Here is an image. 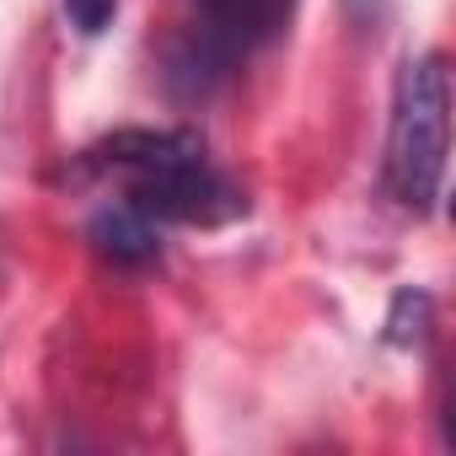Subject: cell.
Returning a JSON list of instances; mask_svg holds the SVG:
<instances>
[{
  "instance_id": "1",
  "label": "cell",
  "mask_w": 456,
  "mask_h": 456,
  "mask_svg": "<svg viewBox=\"0 0 456 456\" xmlns=\"http://www.w3.org/2000/svg\"><path fill=\"white\" fill-rule=\"evenodd\" d=\"M70 183H118V199L156 225H232L248 193L225 177L199 129H113L70 156Z\"/></svg>"
},
{
  "instance_id": "2",
  "label": "cell",
  "mask_w": 456,
  "mask_h": 456,
  "mask_svg": "<svg viewBox=\"0 0 456 456\" xmlns=\"http://www.w3.org/2000/svg\"><path fill=\"white\" fill-rule=\"evenodd\" d=\"M451 167V70L440 49L403 60L392 81V118H387V156L381 188L408 215H435Z\"/></svg>"
},
{
  "instance_id": "3",
  "label": "cell",
  "mask_w": 456,
  "mask_h": 456,
  "mask_svg": "<svg viewBox=\"0 0 456 456\" xmlns=\"http://www.w3.org/2000/svg\"><path fill=\"white\" fill-rule=\"evenodd\" d=\"M296 6L301 0H193V22L188 33H199L215 54H225L237 70L248 54L280 44L296 22Z\"/></svg>"
},
{
  "instance_id": "4",
  "label": "cell",
  "mask_w": 456,
  "mask_h": 456,
  "mask_svg": "<svg viewBox=\"0 0 456 456\" xmlns=\"http://www.w3.org/2000/svg\"><path fill=\"white\" fill-rule=\"evenodd\" d=\"M86 242H92L97 258H108L113 269H129V274L161 264V225H156L151 215H140L134 204H124V199L92 209V220H86Z\"/></svg>"
},
{
  "instance_id": "5",
  "label": "cell",
  "mask_w": 456,
  "mask_h": 456,
  "mask_svg": "<svg viewBox=\"0 0 456 456\" xmlns=\"http://www.w3.org/2000/svg\"><path fill=\"white\" fill-rule=\"evenodd\" d=\"M429 312H435V301H429L424 290H397V296H392V312H387V344H392V349L424 344Z\"/></svg>"
},
{
  "instance_id": "6",
  "label": "cell",
  "mask_w": 456,
  "mask_h": 456,
  "mask_svg": "<svg viewBox=\"0 0 456 456\" xmlns=\"http://www.w3.org/2000/svg\"><path fill=\"white\" fill-rule=\"evenodd\" d=\"M118 17V0H65V22L81 33V38H102Z\"/></svg>"
}]
</instances>
